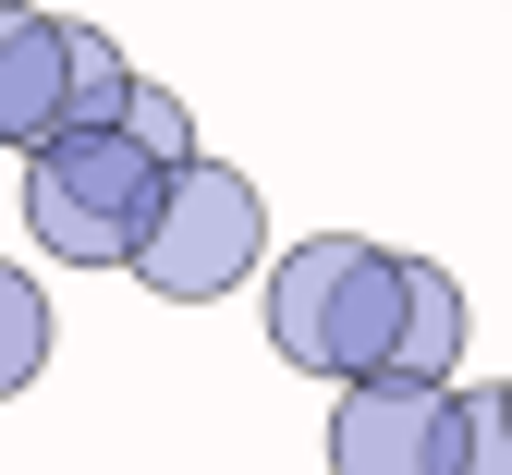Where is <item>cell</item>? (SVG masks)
Here are the masks:
<instances>
[{
  "instance_id": "cell-6",
  "label": "cell",
  "mask_w": 512,
  "mask_h": 475,
  "mask_svg": "<svg viewBox=\"0 0 512 475\" xmlns=\"http://www.w3.org/2000/svg\"><path fill=\"white\" fill-rule=\"evenodd\" d=\"M464 281L439 256H403V329H391V378H427V390H452V366H464Z\"/></svg>"
},
{
  "instance_id": "cell-1",
  "label": "cell",
  "mask_w": 512,
  "mask_h": 475,
  "mask_svg": "<svg viewBox=\"0 0 512 475\" xmlns=\"http://www.w3.org/2000/svg\"><path fill=\"white\" fill-rule=\"evenodd\" d=\"M391 329H403V256L366 232H317L269 268V354L305 378H391Z\"/></svg>"
},
{
  "instance_id": "cell-8",
  "label": "cell",
  "mask_w": 512,
  "mask_h": 475,
  "mask_svg": "<svg viewBox=\"0 0 512 475\" xmlns=\"http://www.w3.org/2000/svg\"><path fill=\"white\" fill-rule=\"evenodd\" d=\"M452 475H512V390H452Z\"/></svg>"
},
{
  "instance_id": "cell-2",
  "label": "cell",
  "mask_w": 512,
  "mask_h": 475,
  "mask_svg": "<svg viewBox=\"0 0 512 475\" xmlns=\"http://www.w3.org/2000/svg\"><path fill=\"white\" fill-rule=\"evenodd\" d=\"M159 195H171V159H147L122 122L61 134V147L25 159V244L61 256V268H135Z\"/></svg>"
},
{
  "instance_id": "cell-9",
  "label": "cell",
  "mask_w": 512,
  "mask_h": 475,
  "mask_svg": "<svg viewBox=\"0 0 512 475\" xmlns=\"http://www.w3.org/2000/svg\"><path fill=\"white\" fill-rule=\"evenodd\" d=\"M122 134H135L147 159H171V171H183V159H208V147H196V110H183L171 86H147V74H135V98H122Z\"/></svg>"
},
{
  "instance_id": "cell-10",
  "label": "cell",
  "mask_w": 512,
  "mask_h": 475,
  "mask_svg": "<svg viewBox=\"0 0 512 475\" xmlns=\"http://www.w3.org/2000/svg\"><path fill=\"white\" fill-rule=\"evenodd\" d=\"M500 390H512V378H500Z\"/></svg>"
},
{
  "instance_id": "cell-4",
  "label": "cell",
  "mask_w": 512,
  "mask_h": 475,
  "mask_svg": "<svg viewBox=\"0 0 512 475\" xmlns=\"http://www.w3.org/2000/svg\"><path fill=\"white\" fill-rule=\"evenodd\" d=\"M330 475H452V390L354 378L330 402Z\"/></svg>"
},
{
  "instance_id": "cell-7",
  "label": "cell",
  "mask_w": 512,
  "mask_h": 475,
  "mask_svg": "<svg viewBox=\"0 0 512 475\" xmlns=\"http://www.w3.org/2000/svg\"><path fill=\"white\" fill-rule=\"evenodd\" d=\"M37 366H49V293L25 281L13 256H0V402H13Z\"/></svg>"
},
{
  "instance_id": "cell-3",
  "label": "cell",
  "mask_w": 512,
  "mask_h": 475,
  "mask_svg": "<svg viewBox=\"0 0 512 475\" xmlns=\"http://www.w3.org/2000/svg\"><path fill=\"white\" fill-rule=\"evenodd\" d=\"M256 256H269V195L232 159H183L171 195H159V220H147V244H135V281L159 305H220Z\"/></svg>"
},
{
  "instance_id": "cell-5",
  "label": "cell",
  "mask_w": 512,
  "mask_h": 475,
  "mask_svg": "<svg viewBox=\"0 0 512 475\" xmlns=\"http://www.w3.org/2000/svg\"><path fill=\"white\" fill-rule=\"evenodd\" d=\"M74 122V13H25L0 0V147H49Z\"/></svg>"
}]
</instances>
